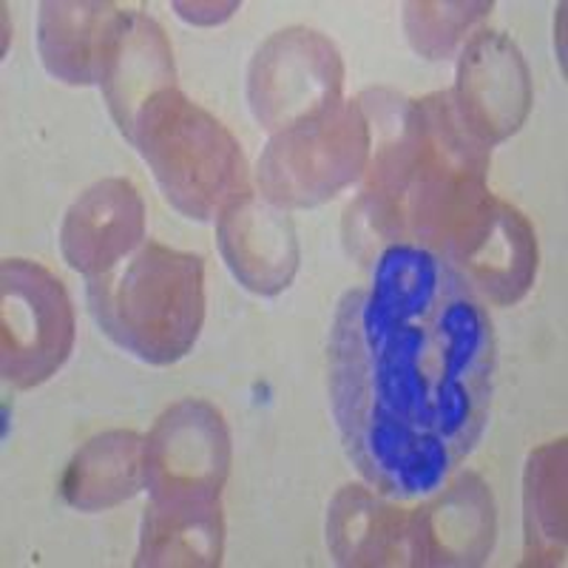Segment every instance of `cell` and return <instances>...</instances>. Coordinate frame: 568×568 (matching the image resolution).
<instances>
[{
  "label": "cell",
  "instance_id": "obj_1",
  "mask_svg": "<svg viewBox=\"0 0 568 568\" xmlns=\"http://www.w3.org/2000/svg\"><path fill=\"white\" fill-rule=\"evenodd\" d=\"M495 333L438 253L398 242L342 298L329 333V400L344 449L389 497L444 486L489 420Z\"/></svg>",
  "mask_w": 568,
  "mask_h": 568
},
{
  "label": "cell",
  "instance_id": "obj_2",
  "mask_svg": "<svg viewBox=\"0 0 568 568\" xmlns=\"http://www.w3.org/2000/svg\"><path fill=\"white\" fill-rule=\"evenodd\" d=\"M89 307L116 347L169 367L194 349L205 322L202 256L142 242L123 267L89 278Z\"/></svg>",
  "mask_w": 568,
  "mask_h": 568
},
{
  "label": "cell",
  "instance_id": "obj_3",
  "mask_svg": "<svg viewBox=\"0 0 568 568\" xmlns=\"http://www.w3.org/2000/svg\"><path fill=\"white\" fill-rule=\"evenodd\" d=\"M131 145L165 200L187 220L220 216L227 202L251 187L240 140L180 89L160 91L140 111Z\"/></svg>",
  "mask_w": 568,
  "mask_h": 568
},
{
  "label": "cell",
  "instance_id": "obj_4",
  "mask_svg": "<svg viewBox=\"0 0 568 568\" xmlns=\"http://www.w3.org/2000/svg\"><path fill=\"white\" fill-rule=\"evenodd\" d=\"M373 136L358 100H338L271 134L256 165L258 194L273 205L316 207L367 174Z\"/></svg>",
  "mask_w": 568,
  "mask_h": 568
},
{
  "label": "cell",
  "instance_id": "obj_5",
  "mask_svg": "<svg viewBox=\"0 0 568 568\" xmlns=\"http://www.w3.org/2000/svg\"><path fill=\"white\" fill-rule=\"evenodd\" d=\"M74 347V311L63 282L29 258L0 267V367L18 389L49 382Z\"/></svg>",
  "mask_w": 568,
  "mask_h": 568
},
{
  "label": "cell",
  "instance_id": "obj_6",
  "mask_svg": "<svg viewBox=\"0 0 568 568\" xmlns=\"http://www.w3.org/2000/svg\"><path fill=\"white\" fill-rule=\"evenodd\" d=\"M344 60L322 32L291 27L258 45L247 69V103L267 134L291 129L342 100Z\"/></svg>",
  "mask_w": 568,
  "mask_h": 568
},
{
  "label": "cell",
  "instance_id": "obj_7",
  "mask_svg": "<svg viewBox=\"0 0 568 568\" xmlns=\"http://www.w3.org/2000/svg\"><path fill=\"white\" fill-rule=\"evenodd\" d=\"M231 475V433L200 398L176 400L145 438V489L154 500H211Z\"/></svg>",
  "mask_w": 568,
  "mask_h": 568
},
{
  "label": "cell",
  "instance_id": "obj_8",
  "mask_svg": "<svg viewBox=\"0 0 568 568\" xmlns=\"http://www.w3.org/2000/svg\"><path fill=\"white\" fill-rule=\"evenodd\" d=\"M453 100L466 129L489 149L520 131L531 109V74L509 34H471L458 60Z\"/></svg>",
  "mask_w": 568,
  "mask_h": 568
},
{
  "label": "cell",
  "instance_id": "obj_9",
  "mask_svg": "<svg viewBox=\"0 0 568 568\" xmlns=\"http://www.w3.org/2000/svg\"><path fill=\"white\" fill-rule=\"evenodd\" d=\"M216 240L227 271L256 296H278L296 278V227L284 207L251 187L220 211Z\"/></svg>",
  "mask_w": 568,
  "mask_h": 568
},
{
  "label": "cell",
  "instance_id": "obj_10",
  "mask_svg": "<svg viewBox=\"0 0 568 568\" xmlns=\"http://www.w3.org/2000/svg\"><path fill=\"white\" fill-rule=\"evenodd\" d=\"M435 495V491H433ZM495 546V500L475 471L409 511V566H480Z\"/></svg>",
  "mask_w": 568,
  "mask_h": 568
},
{
  "label": "cell",
  "instance_id": "obj_11",
  "mask_svg": "<svg viewBox=\"0 0 568 568\" xmlns=\"http://www.w3.org/2000/svg\"><path fill=\"white\" fill-rule=\"evenodd\" d=\"M145 242V205L129 180L111 176L85 187L65 211L60 251L71 271L100 276Z\"/></svg>",
  "mask_w": 568,
  "mask_h": 568
},
{
  "label": "cell",
  "instance_id": "obj_12",
  "mask_svg": "<svg viewBox=\"0 0 568 568\" xmlns=\"http://www.w3.org/2000/svg\"><path fill=\"white\" fill-rule=\"evenodd\" d=\"M129 9L114 3H40L38 52L45 71L69 85L103 83Z\"/></svg>",
  "mask_w": 568,
  "mask_h": 568
},
{
  "label": "cell",
  "instance_id": "obj_13",
  "mask_svg": "<svg viewBox=\"0 0 568 568\" xmlns=\"http://www.w3.org/2000/svg\"><path fill=\"white\" fill-rule=\"evenodd\" d=\"M100 85L116 129L131 142L140 111L160 91L176 89L174 52L156 20L142 12H129Z\"/></svg>",
  "mask_w": 568,
  "mask_h": 568
},
{
  "label": "cell",
  "instance_id": "obj_14",
  "mask_svg": "<svg viewBox=\"0 0 568 568\" xmlns=\"http://www.w3.org/2000/svg\"><path fill=\"white\" fill-rule=\"evenodd\" d=\"M455 271L475 296L497 307L517 304L537 276V236L531 222L509 202H497L489 227L460 258Z\"/></svg>",
  "mask_w": 568,
  "mask_h": 568
},
{
  "label": "cell",
  "instance_id": "obj_15",
  "mask_svg": "<svg viewBox=\"0 0 568 568\" xmlns=\"http://www.w3.org/2000/svg\"><path fill=\"white\" fill-rule=\"evenodd\" d=\"M409 509L344 486L327 509V546L342 566H409Z\"/></svg>",
  "mask_w": 568,
  "mask_h": 568
},
{
  "label": "cell",
  "instance_id": "obj_16",
  "mask_svg": "<svg viewBox=\"0 0 568 568\" xmlns=\"http://www.w3.org/2000/svg\"><path fill=\"white\" fill-rule=\"evenodd\" d=\"M225 520L220 497L154 500L145 506L134 566L211 568L222 562Z\"/></svg>",
  "mask_w": 568,
  "mask_h": 568
},
{
  "label": "cell",
  "instance_id": "obj_17",
  "mask_svg": "<svg viewBox=\"0 0 568 568\" xmlns=\"http://www.w3.org/2000/svg\"><path fill=\"white\" fill-rule=\"evenodd\" d=\"M145 486V438L131 429L91 438L69 460L60 495L80 511H103L120 506Z\"/></svg>",
  "mask_w": 568,
  "mask_h": 568
},
{
  "label": "cell",
  "instance_id": "obj_18",
  "mask_svg": "<svg viewBox=\"0 0 568 568\" xmlns=\"http://www.w3.org/2000/svg\"><path fill=\"white\" fill-rule=\"evenodd\" d=\"M524 566H557L566 555V440L529 455L524 475Z\"/></svg>",
  "mask_w": 568,
  "mask_h": 568
},
{
  "label": "cell",
  "instance_id": "obj_19",
  "mask_svg": "<svg viewBox=\"0 0 568 568\" xmlns=\"http://www.w3.org/2000/svg\"><path fill=\"white\" fill-rule=\"evenodd\" d=\"M491 9L495 3H407L404 29L415 52L426 60H444Z\"/></svg>",
  "mask_w": 568,
  "mask_h": 568
}]
</instances>
